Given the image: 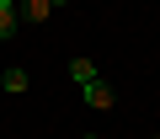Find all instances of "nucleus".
<instances>
[{
  "label": "nucleus",
  "instance_id": "3",
  "mask_svg": "<svg viewBox=\"0 0 160 139\" xmlns=\"http://www.w3.org/2000/svg\"><path fill=\"white\" fill-rule=\"evenodd\" d=\"M112 102H118V96H112V86H107V80H91V86H86V107H96V112H107Z\"/></svg>",
  "mask_w": 160,
  "mask_h": 139
},
{
  "label": "nucleus",
  "instance_id": "2",
  "mask_svg": "<svg viewBox=\"0 0 160 139\" xmlns=\"http://www.w3.org/2000/svg\"><path fill=\"white\" fill-rule=\"evenodd\" d=\"M16 16H22V27H32V22H48V16H53V6H48V0H22Z\"/></svg>",
  "mask_w": 160,
  "mask_h": 139
},
{
  "label": "nucleus",
  "instance_id": "6",
  "mask_svg": "<svg viewBox=\"0 0 160 139\" xmlns=\"http://www.w3.org/2000/svg\"><path fill=\"white\" fill-rule=\"evenodd\" d=\"M48 6H53V11H59V6H69V0H48Z\"/></svg>",
  "mask_w": 160,
  "mask_h": 139
},
{
  "label": "nucleus",
  "instance_id": "1",
  "mask_svg": "<svg viewBox=\"0 0 160 139\" xmlns=\"http://www.w3.org/2000/svg\"><path fill=\"white\" fill-rule=\"evenodd\" d=\"M16 6H22V0H0V43H11V38L22 32V16H16Z\"/></svg>",
  "mask_w": 160,
  "mask_h": 139
},
{
  "label": "nucleus",
  "instance_id": "7",
  "mask_svg": "<svg viewBox=\"0 0 160 139\" xmlns=\"http://www.w3.org/2000/svg\"><path fill=\"white\" fill-rule=\"evenodd\" d=\"M86 139H96V134H86Z\"/></svg>",
  "mask_w": 160,
  "mask_h": 139
},
{
  "label": "nucleus",
  "instance_id": "8",
  "mask_svg": "<svg viewBox=\"0 0 160 139\" xmlns=\"http://www.w3.org/2000/svg\"><path fill=\"white\" fill-rule=\"evenodd\" d=\"M155 139H160V134H155Z\"/></svg>",
  "mask_w": 160,
  "mask_h": 139
},
{
  "label": "nucleus",
  "instance_id": "4",
  "mask_svg": "<svg viewBox=\"0 0 160 139\" xmlns=\"http://www.w3.org/2000/svg\"><path fill=\"white\" fill-rule=\"evenodd\" d=\"M69 80L86 91V86H91V80H102V75H96V64H91V59H69Z\"/></svg>",
  "mask_w": 160,
  "mask_h": 139
},
{
  "label": "nucleus",
  "instance_id": "5",
  "mask_svg": "<svg viewBox=\"0 0 160 139\" xmlns=\"http://www.w3.org/2000/svg\"><path fill=\"white\" fill-rule=\"evenodd\" d=\"M0 86H6L11 96H22V91L32 86V75H27V70H6V75H0Z\"/></svg>",
  "mask_w": 160,
  "mask_h": 139
}]
</instances>
